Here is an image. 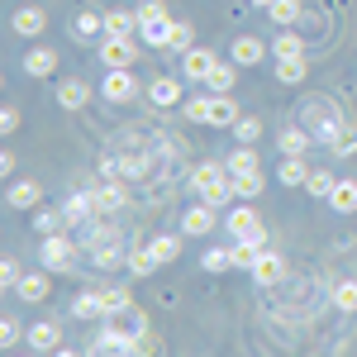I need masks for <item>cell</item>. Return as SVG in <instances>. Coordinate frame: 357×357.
<instances>
[{
    "label": "cell",
    "instance_id": "29",
    "mask_svg": "<svg viewBox=\"0 0 357 357\" xmlns=\"http://www.w3.org/2000/svg\"><path fill=\"white\" fill-rule=\"evenodd\" d=\"M110 319L124 333H134V338H138V333H148V314H143V310H134V305H129V310H119V314H110Z\"/></svg>",
    "mask_w": 357,
    "mask_h": 357
},
{
    "label": "cell",
    "instance_id": "10",
    "mask_svg": "<svg viewBox=\"0 0 357 357\" xmlns=\"http://www.w3.org/2000/svg\"><path fill=\"white\" fill-rule=\"evenodd\" d=\"M86 100H91V86H86L82 77H67V82L57 86V105H62V110H82Z\"/></svg>",
    "mask_w": 357,
    "mask_h": 357
},
{
    "label": "cell",
    "instance_id": "41",
    "mask_svg": "<svg viewBox=\"0 0 357 357\" xmlns=\"http://www.w3.org/2000/svg\"><path fill=\"white\" fill-rule=\"evenodd\" d=\"M129 272H134V276H148V272H158V257H153L148 248H138V252H129Z\"/></svg>",
    "mask_w": 357,
    "mask_h": 357
},
{
    "label": "cell",
    "instance_id": "32",
    "mask_svg": "<svg viewBox=\"0 0 357 357\" xmlns=\"http://www.w3.org/2000/svg\"><path fill=\"white\" fill-rule=\"evenodd\" d=\"M172 24H176V20H167V24H138V33H143L148 48H167V43H172Z\"/></svg>",
    "mask_w": 357,
    "mask_h": 357
},
{
    "label": "cell",
    "instance_id": "17",
    "mask_svg": "<svg viewBox=\"0 0 357 357\" xmlns=\"http://www.w3.org/2000/svg\"><path fill=\"white\" fill-rule=\"evenodd\" d=\"M305 77H310V62H305V57H276V82L301 86Z\"/></svg>",
    "mask_w": 357,
    "mask_h": 357
},
{
    "label": "cell",
    "instance_id": "1",
    "mask_svg": "<svg viewBox=\"0 0 357 357\" xmlns=\"http://www.w3.org/2000/svg\"><path fill=\"white\" fill-rule=\"evenodd\" d=\"M301 124L310 129V138H314V143H329V148H333V138L343 134V124H348V119L338 114V105H333V100H324V96H319V100H310V105L301 110Z\"/></svg>",
    "mask_w": 357,
    "mask_h": 357
},
{
    "label": "cell",
    "instance_id": "8",
    "mask_svg": "<svg viewBox=\"0 0 357 357\" xmlns=\"http://www.w3.org/2000/svg\"><path fill=\"white\" fill-rule=\"evenodd\" d=\"M134 343H138V338H134V333H124L114 319L96 333V353H134Z\"/></svg>",
    "mask_w": 357,
    "mask_h": 357
},
{
    "label": "cell",
    "instance_id": "44",
    "mask_svg": "<svg viewBox=\"0 0 357 357\" xmlns=\"http://www.w3.org/2000/svg\"><path fill=\"white\" fill-rule=\"evenodd\" d=\"M62 220H67V210H62V215H57V210H38V215H33V229H38V234H57Z\"/></svg>",
    "mask_w": 357,
    "mask_h": 357
},
{
    "label": "cell",
    "instance_id": "21",
    "mask_svg": "<svg viewBox=\"0 0 357 357\" xmlns=\"http://www.w3.org/2000/svg\"><path fill=\"white\" fill-rule=\"evenodd\" d=\"M29 348H33V353H53L57 348V324H29Z\"/></svg>",
    "mask_w": 357,
    "mask_h": 357
},
{
    "label": "cell",
    "instance_id": "13",
    "mask_svg": "<svg viewBox=\"0 0 357 357\" xmlns=\"http://www.w3.org/2000/svg\"><path fill=\"white\" fill-rule=\"evenodd\" d=\"M148 100H153L158 110L176 105V100H181V82H176V77H158V82L148 86Z\"/></svg>",
    "mask_w": 357,
    "mask_h": 357
},
{
    "label": "cell",
    "instance_id": "30",
    "mask_svg": "<svg viewBox=\"0 0 357 357\" xmlns=\"http://www.w3.org/2000/svg\"><path fill=\"white\" fill-rule=\"evenodd\" d=\"M148 252L158 257V267H167V262H176V252H181V243H176L172 234H158V238L148 243Z\"/></svg>",
    "mask_w": 357,
    "mask_h": 357
},
{
    "label": "cell",
    "instance_id": "6",
    "mask_svg": "<svg viewBox=\"0 0 357 357\" xmlns=\"http://www.w3.org/2000/svg\"><path fill=\"white\" fill-rule=\"evenodd\" d=\"M215 62H220V57L210 53V48H186V53H181V77H186V82H205Z\"/></svg>",
    "mask_w": 357,
    "mask_h": 357
},
{
    "label": "cell",
    "instance_id": "18",
    "mask_svg": "<svg viewBox=\"0 0 357 357\" xmlns=\"http://www.w3.org/2000/svg\"><path fill=\"white\" fill-rule=\"evenodd\" d=\"M72 314H77V319H100V314H110V310H105V296H100V291H86V296L72 301Z\"/></svg>",
    "mask_w": 357,
    "mask_h": 357
},
{
    "label": "cell",
    "instance_id": "42",
    "mask_svg": "<svg viewBox=\"0 0 357 357\" xmlns=\"http://www.w3.org/2000/svg\"><path fill=\"white\" fill-rule=\"evenodd\" d=\"M333 181H338L333 172H310V181H305V186H310V195H324V200H329V195H333Z\"/></svg>",
    "mask_w": 357,
    "mask_h": 357
},
{
    "label": "cell",
    "instance_id": "45",
    "mask_svg": "<svg viewBox=\"0 0 357 357\" xmlns=\"http://www.w3.org/2000/svg\"><path fill=\"white\" fill-rule=\"evenodd\" d=\"M100 296H105V310H110V314H119V310H129V291H124V286H110V291H100Z\"/></svg>",
    "mask_w": 357,
    "mask_h": 357
},
{
    "label": "cell",
    "instance_id": "47",
    "mask_svg": "<svg viewBox=\"0 0 357 357\" xmlns=\"http://www.w3.org/2000/svg\"><path fill=\"white\" fill-rule=\"evenodd\" d=\"M234 129H238V143H257V138H262V124H257V119H238Z\"/></svg>",
    "mask_w": 357,
    "mask_h": 357
},
{
    "label": "cell",
    "instance_id": "25",
    "mask_svg": "<svg viewBox=\"0 0 357 357\" xmlns=\"http://www.w3.org/2000/svg\"><path fill=\"white\" fill-rule=\"evenodd\" d=\"M53 67H57V53H53V48H33V53L24 57V72H29V77H48Z\"/></svg>",
    "mask_w": 357,
    "mask_h": 357
},
{
    "label": "cell",
    "instance_id": "23",
    "mask_svg": "<svg viewBox=\"0 0 357 357\" xmlns=\"http://www.w3.org/2000/svg\"><path fill=\"white\" fill-rule=\"evenodd\" d=\"M15 296H24V301H43V296H48V276H43V272H24V276H20V286H15Z\"/></svg>",
    "mask_w": 357,
    "mask_h": 357
},
{
    "label": "cell",
    "instance_id": "3",
    "mask_svg": "<svg viewBox=\"0 0 357 357\" xmlns=\"http://www.w3.org/2000/svg\"><path fill=\"white\" fill-rule=\"evenodd\" d=\"M43 267L48 272H72L77 267V243L67 234H43Z\"/></svg>",
    "mask_w": 357,
    "mask_h": 357
},
{
    "label": "cell",
    "instance_id": "28",
    "mask_svg": "<svg viewBox=\"0 0 357 357\" xmlns=\"http://www.w3.org/2000/svg\"><path fill=\"white\" fill-rule=\"evenodd\" d=\"M100 29H105V15H77V20H72V38H77V43H86V38H96V33H100Z\"/></svg>",
    "mask_w": 357,
    "mask_h": 357
},
{
    "label": "cell",
    "instance_id": "37",
    "mask_svg": "<svg viewBox=\"0 0 357 357\" xmlns=\"http://www.w3.org/2000/svg\"><path fill=\"white\" fill-rule=\"evenodd\" d=\"M262 257V248L257 243H248V238H234V267H248L252 272V262Z\"/></svg>",
    "mask_w": 357,
    "mask_h": 357
},
{
    "label": "cell",
    "instance_id": "24",
    "mask_svg": "<svg viewBox=\"0 0 357 357\" xmlns=\"http://www.w3.org/2000/svg\"><path fill=\"white\" fill-rule=\"evenodd\" d=\"M276 181H281V186H305V181H310L305 158H286V162H281V172H276Z\"/></svg>",
    "mask_w": 357,
    "mask_h": 357
},
{
    "label": "cell",
    "instance_id": "5",
    "mask_svg": "<svg viewBox=\"0 0 357 357\" xmlns=\"http://www.w3.org/2000/svg\"><path fill=\"white\" fill-rule=\"evenodd\" d=\"M105 100H114V105H124V100H134L138 96V82H134V72L129 67H110V77H105Z\"/></svg>",
    "mask_w": 357,
    "mask_h": 357
},
{
    "label": "cell",
    "instance_id": "4",
    "mask_svg": "<svg viewBox=\"0 0 357 357\" xmlns=\"http://www.w3.org/2000/svg\"><path fill=\"white\" fill-rule=\"evenodd\" d=\"M100 62H105V67H134V62H138L134 33H105V43H100Z\"/></svg>",
    "mask_w": 357,
    "mask_h": 357
},
{
    "label": "cell",
    "instance_id": "14",
    "mask_svg": "<svg viewBox=\"0 0 357 357\" xmlns=\"http://www.w3.org/2000/svg\"><path fill=\"white\" fill-rule=\"evenodd\" d=\"M91 200H96V215H110V210L124 205V186H119L114 176H105V186H100V191H91Z\"/></svg>",
    "mask_w": 357,
    "mask_h": 357
},
{
    "label": "cell",
    "instance_id": "46",
    "mask_svg": "<svg viewBox=\"0 0 357 357\" xmlns=\"http://www.w3.org/2000/svg\"><path fill=\"white\" fill-rule=\"evenodd\" d=\"M191 38H195V33H191V24H172V43H167V48H176V53H186V48H195Z\"/></svg>",
    "mask_w": 357,
    "mask_h": 357
},
{
    "label": "cell",
    "instance_id": "31",
    "mask_svg": "<svg viewBox=\"0 0 357 357\" xmlns=\"http://www.w3.org/2000/svg\"><path fill=\"white\" fill-rule=\"evenodd\" d=\"M210 105H215V91H210V96H191L181 110H186V119H191V124H210Z\"/></svg>",
    "mask_w": 357,
    "mask_h": 357
},
{
    "label": "cell",
    "instance_id": "43",
    "mask_svg": "<svg viewBox=\"0 0 357 357\" xmlns=\"http://www.w3.org/2000/svg\"><path fill=\"white\" fill-rule=\"evenodd\" d=\"M333 153H338V158H348V153H357V124H343V134L333 138Z\"/></svg>",
    "mask_w": 357,
    "mask_h": 357
},
{
    "label": "cell",
    "instance_id": "20",
    "mask_svg": "<svg viewBox=\"0 0 357 357\" xmlns=\"http://www.w3.org/2000/svg\"><path fill=\"white\" fill-rule=\"evenodd\" d=\"M43 24H48V15H43V10H33V5L15 15V33H24V38H38V33H43Z\"/></svg>",
    "mask_w": 357,
    "mask_h": 357
},
{
    "label": "cell",
    "instance_id": "19",
    "mask_svg": "<svg viewBox=\"0 0 357 357\" xmlns=\"http://www.w3.org/2000/svg\"><path fill=\"white\" fill-rule=\"evenodd\" d=\"M243 114H238V100H229V96H215V105H210V124H220V129H234Z\"/></svg>",
    "mask_w": 357,
    "mask_h": 357
},
{
    "label": "cell",
    "instance_id": "22",
    "mask_svg": "<svg viewBox=\"0 0 357 357\" xmlns=\"http://www.w3.org/2000/svg\"><path fill=\"white\" fill-rule=\"evenodd\" d=\"M224 167H229V176H243V172H257L262 162H257L252 143H243V148H234V153H229V162H224Z\"/></svg>",
    "mask_w": 357,
    "mask_h": 357
},
{
    "label": "cell",
    "instance_id": "26",
    "mask_svg": "<svg viewBox=\"0 0 357 357\" xmlns=\"http://www.w3.org/2000/svg\"><path fill=\"white\" fill-rule=\"evenodd\" d=\"M38 181H15V186H10V205H15V210H33V205H38Z\"/></svg>",
    "mask_w": 357,
    "mask_h": 357
},
{
    "label": "cell",
    "instance_id": "35",
    "mask_svg": "<svg viewBox=\"0 0 357 357\" xmlns=\"http://www.w3.org/2000/svg\"><path fill=\"white\" fill-rule=\"evenodd\" d=\"M138 29V10L129 15V10H110L105 15V33H134Z\"/></svg>",
    "mask_w": 357,
    "mask_h": 357
},
{
    "label": "cell",
    "instance_id": "2",
    "mask_svg": "<svg viewBox=\"0 0 357 357\" xmlns=\"http://www.w3.org/2000/svg\"><path fill=\"white\" fill-rule=\"evenodd\" d=\"M191 186L205 195L215 210L234 200V176H229V167H224V162H200V167L191 172Z\"/></svg>",
    "mask_w": 357,
    "mask_h": 357
},
{
    "label": "cell",
    "instance_id": "33",
    "mask_svg": "<svg viewBox=\"0 0 357 357\" xmlns=\"http://www.w3.org/2000/svg\"><path fill=\"white\" fill-rule=\"evenodd\" d=\"M262 167L257 172H243V176H234V195H243V200H252V195H262Z\"/></svg>",
    "mask_w": 357,
    "mask_h": 357
},
{
    "label": "cell",
    "instance_id": "34",
    "mask_svg": "<svg viewBox=\"0 0 357 357\" xmlns=\"http://www.w3.org/2000/svg\"><path fill=\"white\" fill-rule=\"evenodd\" d=\"M267 15H272V24H296L301 20V0H272Z\"/></svg>",
    "mask_w": 357,
    "mask_h": 357
},
{
    "label": "cell",
    "instance_id": "40",
    "mask_svg": "<svg viewBox=\"0 0 357 357\" xmlns=\"http://www.w3.org/2000/svg\"><path fill=\"white\" fill-rule=\"evenodd\" d=\"M138 24H167V5L162 0H143L138 5Z\"/></svg>",
    "mask_w": 357,
    "mask_h": 357
},
{
    "label": "cell",
    "instance_id": "50",
    "mask_svg": "<svg viewBox=\"0 0 357 357\" xmlns=\"http://www.w3.org/2000/svg\"><path fill=\"white\" fill-rule=\"evenodd\" d=\"M15 129H20V110L5 105V110H0V134H15Z\"/></svg>",
    "mask_w": 357,
    "mask_h": 357
},
{
    "label": "cell",
    "instance_id": "48",
    "mask_svg": "<svg viewBox=\"0 0 357 357\" xmlns=\"http://www.w3.org/2000/svg\"><path fill=\"white\" fill-rule=\"evenodd\" d=\"M15 343H20V324L5 314V319H0V348H15Z\"/></svg>",
    "mask_w": 357,
    "mask_h": 357
},
{
    "label": "cell",
    "instance_id": "39",
    "mask_svg": "<svg viewBox=\"0 0 357 357\" xmlns=\"http://www.w3.org/2000/svg\"><path fill=\"white\" fill-rule=\"evenodd\" d=\"M200 262H205V272H229L234 267V248H210Z\"/></svg>",
    "mask_w": 357,
    "mask_h": 357
},
{
    "label": "cell",
    "instance_id": "15",
    "mask_svg": "<svg viewBox=\"0 0 357 357\" xmlns=\"http://www.w3.org/2000/svg\"><path fill=\"white\" fill-rule=\"evenodd\" d=\"M314 138H310V129L305 124H291V129H281V153L286 158H305V148H310Z\"/></svg>",
    "mask_w": 357,
    "mask_h": 357
},
{
    "label": "cell",
    "instance_id": "38",
    "mask_svg": "<svg viewBox=\"0 0 357 357\" xmlns=\"http://www.w3.org/2000/svg\"><path fill=\"white\" fill-rule=\"evenodd\" d=\"M333 305H338L343 314H353L357 310V281H338V286H333Z\"/></svg>",
    "mask_w": 357,
    "mask_h": 357
},
{
    "label": "cell",
    "instance_id": "36",
    "mask_svg": "<svg viewBox=\"0 0 357 357\" xmlns=\"http://www.w3.org/2000/svg\"><path fill=\"white\" fill-rule=\"evenodd\" d=\"M252 224H257V210H252V205H238V210L229 215V234H234V238H243Z\"/></svg>",
    "mask_w": 357,
    "mask_h": 357
},
{
    "label": "cell",
    "instance_id": "16",
    "mask_svg": "<svg viewBox=\"0 0 357 357\" xmlns=\"http://www.w3.org/2000/svg\"><path fill=\"white\" fill-rule=\"evenodd\" d=\"M329 205L338 210V215H353V210H357V181H348V176H338V181H333Z\"/></svg>",
    "mask_w": 357,
    "mask_h": 357
},
{
    "label": "cell",
    "instance_id": "51",
    "mask_svg": "<svg viewBox=\"0 0 357 357\" xmlns=\"http://www.w3.org/2000/svg\"><path fill=\"white\" fill-rule=\"evenodd\" d=\"M248 5H262V10H267V5H272V0H248Z\"/></svg>",
    "mask_w": 357,
    "mask_h": 357
},
{
    "label": "cell",
    "instance_id": "9",
    "mask_svg": "<svg viewBox=\"0 0 357 357\" xmlns=\"http://www.w3.org/2000/svg\"><path fill=\"white\" fill-rule=\"evenodd\" d=\"M215 229V205L205 200V205H191L186 215H181V234H191V238H200V234H210Z\"/></svg>",
    "mask_w": 357,
    "mask_h": 357
},
{
    "label": "cell",
    "instance_id": "11",
    "mask_svg": "<svg viewBox=\"0 0 357 357\" xmlns=\"http://www.w3.org/2000/svg\"><path fill=\"white\" fill-rule=\"evenodd\" d=\"M262 57H267V43H262V38H252V33L234 38V62H238V67H257Z\"/></svg>",
    "mask_w": 357,
    "mask_h": 357
},
{
    "label": "cell",
    "instance_id": "49",
    "mask_svg": "<svg viewBox=\"0 0 357 357\" xmlns=\"http://www.w3.org/2000/svg\"><path fill=\"white\" fill-rule=\"evenodd\" d=\"M20 262H10V257H5V262H0V286H20Z\"/></svg>",
    "mask_w": 357,
    "mask_h": 357
},
{
    "label": "cell",
    "instance_id": "27",
    "mask_svg": "<svg viewBox=\"0 0 357 357\" xmlns=\"http://www.w3.org/2000/svg\"><path fill=\"white\" fill-rule=\"evenodd\" d=\"M272 57H305V38L296 33V29H286V33H276V43H272Z\"/></svg>",
    "mask_w": 357,
    "mask_h": 357
},
{
    "label": "cell",
    "instance_id": "12",
    "mask_svg": "<svg viewBox=\"0 0 357 357\" xmlns=\"http://www.w3.org/2000/svg\"><path fill=\"white\" fill-rule=\"evenodd\" d=\"M234 82H238V62H215V67H210V77H205V86H210L215 96H229Z\"/></svg>",
    "mask_w": 357,
    "mask_h": 357
},
{
    "label": "cell",
    "instance_id": "7",
    "mask_svg": "<svg viewBox=\"0 0 357 357\" xmlns=\"http://www.w3.org/2000/svg\"><path fill=\"white\" fill-rule=\"evenodd\" d=\"M281 276H286V262H281V252H267V248H262V257L252 262V281L272 291V286H281Z\"/></svg>",
    "mask_w": 357,
    "mask_h": 357
}]
</instances>
